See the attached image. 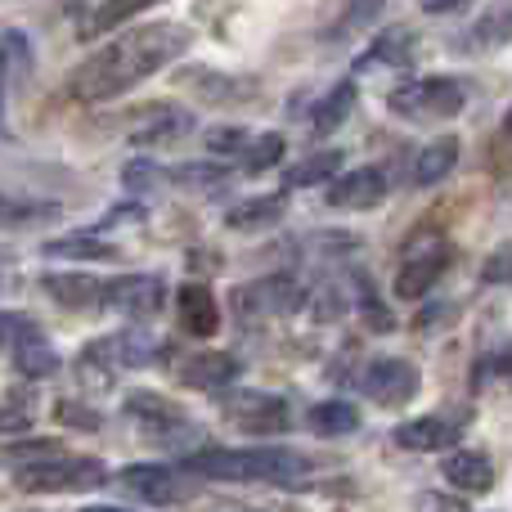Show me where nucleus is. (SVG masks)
<instances>
[{
	"mask_svg": "<svg viewBox=\"0 0 512 512\" xmlns=\"http://www.w3.org/2000/svg\"><path fill=\"white\" fill-rule=\"evenodd\" d=\"M360 310H364V319H369V328H391L387 306H378V297H373V288L364 279H360Z\"/></svg>",
	"mask_w": 512,
	"mask_h": 512,
	"instance_id": "4c0bfd02",
	"label": "nucleus"
},
{
	"mask_svg": "<svg viewBox=\"0 0 512 512\" xmlns=\"http://www.w3.org/2000/svg\"><path fill=\"white\" fill-rule=\"evenodd\" d=\"M194 131V113L180 104H149L131 117V131L126 140L131 144H176L180 135Z\"/></svg>",
	"mask_w": 512,
	"mask_h": 512,
	"instance_id": "f8f14e48",
	"label": "nucleus"
},
{
	"mask_svg": "<svg viewBox=\"0 0 512 512\" xmlns=\"http://www.w3.org/2000/svg\"><path fill=\"white\" fill-rule=\"evenodd\" d=\"M189 50V27L180 23H149V27H131L126 36H117L113 45L95 50L77 72H72V95L95 104V99H113L122 90L140 86L144 77L162 72L171 59Z\"/></svg>",
	"mask_w": 512,
	"mask_h": 512,
	"instance_id": "f257e3e1",
	"label": "nucleus"
},
{
	"mask_svg": "<svg viewBox=\"0 0 512 512\" xmlns=\"http://www.w3.org/2000/svg\"><path fill=\"white\" fill-rule=\"evenodd\" d=\"M391 113L409 117V122H441V117L463 113L468 104V86L454 77H418L391 90Z\"/></svg>",
	"mask_w": 512,
	"mask_h": 512,
	"instance_id": "20e7f679",
	"label": "nucleus"
},
{
	"mask_svg": "<svg viewBox=\"0 0 512 512\" xmlns=\"http://www.w3.org/2000/svg\"><path fill=\"white\" fill-rule=\"evenodd\" d=\"M122 180H126V189H135V194H144V189H153V185H167L171 176H167V171H162V167H153V162L135 158V162H126Z\"/></svg>",
	"mask_w": 512,
	"mask_h": 512,
	"instance_id": "c9c22d12",
	"label": "nucleus"
},
{
	"mask_svg": "<svg viewBox=\"0 0 512 512\" xmlns=\"http://www.w3.org/2000/svg\"><path fill=\"white\" fill-rule=\"evenodd\" d=\"M414 59V32L409 27H387V32L373 41V50L360 59V68H405V63Z\"/></svg>",
	"mask_w": 512,
	"mask_h": 512,
	"instance_id": "a878e982",
	"label": "nucleus"
},
{
	"mask_svg": "<svg viewBox=\"0 0 512 512\" xmlns=\"http://www.w3.org/2000/svg\"><path fill=\"white\" fill-rule=\"evenodd\" d=\"M176 315H180V328L194 337H212L221 328V306H216L207 283H185L176 292Z\"/></svg>",
	"mask_w": 512,
	"mask_h": 512,
	"instance_id": "f3484780",
	"label": "nucleus"
},
{
	"mask_svg": "<svg viewBox=\"0 0 512 512\" xmlns=\"http://www.w3.org/2000/svg\"><path fill=\"white\" fill-rule=\"evenodd\" d=\"M382 9H387V0H346V9H342V18L333 23V41H351V36H360V32H369L373 23L382 18Z\"/></svg>",
	"mask_w": 512,
	"mask_h": 512,
	"instance_id": "cd10ccee",
	"label": "nucleus"
},
{
	"mask_svg": "<svg viewBox=\"0 0 512 512\" xmlns=\"http://www.w3.org/2000/svg\"><path fill=\"white\" fill-rule=\"evenodd\" d=\"M203 144H207L212 153H221V158H248L252 135L243 131V126H221V131H207Z\"/></svg>",
	"mask_w": 512,
	"mask_h": 512,
	"instance_id": "473e14b6",
	"label": "nucleus"
},
{
	"mask_svg": "<svg viewBox=\"0 0 512 512\" xmlns=\"http://www.w3.org/2000/svg\"><path fill=\"white\" fill-rule=\"evenodd\" d=\"M167 301V288H162L158 274H122V279H108V297L104 306L117 310V315L131 319H153Z\"/></svg>",
	"mask_w": 512,
	"mask_h": 512,
	"instance_id": "9d476101",
	"label": "nucleus"
},
{
	"mask_svg": "<svg viewBox=\"0 0 512 512\" xmlns=\"http://www.w3.org/2000/svg\"><path fill=\"white\" fill-rule=\"evenodd\" d=\"M495 369H499V373H504V378H512V346H508V351H499Z\"/></svg>",
	"mask_w": 512,
	"mask_h": 512,
	"instance_id": "79ce46f5",
	"label": "nucleus"
},
{
	"mask_svg": "<svg viewBox=\"0 0 512 512\" xmlns=\"http://www.w3.org/2000/svg\"><path fill=\"white\" fill-rule=\"evenodd\" d=\"M450 265V243H445L441 230H418L414 239L405 243L400 252V265H396V297L405 301H418L436 288V279L445 274Z\"/></svg>",
	"mask_w": 512,
	"mask_h": 512,
	"instance_id": "39448f33",
	"label": "nucleus"
},
{
	"mask_svg": "<svg viewBox=\"0 0 512 512\" xmlns=\"http://www.w3.org/2000/svg\"><path fill=\"white\" fill-rule=\"evenodd\" d=\"M337 171H342V153L337 149H324L315 153V158L297 162V167L288 171V189H306V185H333Z\"/></svg>",
	"mask_w": 512,
	"mask_h": 512,
	"instance_id": "bb28decb",
	"label": "nucleus"
},
{
	"mask_svg": "<svg viewBox=\"0 0 512 512\" xmlns=\"http://www.w3.org/2000/svg\"><path fill=\"white\" fill-rule=\"evenodd\" d=\"M117 481L153 508H171L189 499V477L180 468H171V463H131V468H122Z\"/></svg>",
	"mask_w": 512,
	"mask_h": 512,
	"instance_id": "6e6552de",
	"label": "nucleus"
},
{
	"mask_svg": "<svg viewBox=\"0 0 512 512\" xmlns=\"http://www.w3.org/2000/svg\"><path fill=\"white\" fill-rule=\"evenodd\" d=\"M122 414L131 418V423H140V432L153 436V441H167V436L189 432L185 409H180L176 400H167V396H153V391H131L126 405H122Z\"/></svg>",
	"mask_w": 512,
	"mask_h": 512,
	"instance_id": "1a4fd4ad",
	"label": "nucleus"
},
{
	"mask_svg": "<svg viewBox=\"0 0 512 512\" xmlns=\"http://www.w3.org/2000/svg\"><path fill=\"white\" fill-rule=\"evenodd\" d=\"M418 512H472L468 508V495H445V490H427L418 499Z\"/></svg>",
	"mask_w": 512,
	"mask_h": 512,
	"instance_id": "e433bc0d",
	"label": "nucleus"
},
{
	"mask_svg": "<svg viewBox=\"0 0 512 512\" xmlns=\"http://www.w3.org/2000/svg\"><path fill=\"white\" fill-rule=\"evenodd\" d=\"M203 481H274L292 486L310 472V459L297 450H274V445H252V450H198L185 463Z\"/></svg>",
	"mask_w": 512,
	"mask_h": 512,
	"instance_id": "f03ea898",
	"label": "nucleus"
},
{
	"mask_svg": "<svg viewBox=\"0 0 512 512\" xmlns=\"http://www.w3.org/2000/svg\"><path fill=\"white\" fill-rule=\"evenodd\" d=\"M153 360V342L144 333H108L99 342L86 346L81 364L99 373H113V369H144Z\"/></svg>",
	"mask_w": 512,
	"mask_h": 512,
	"instance_id": "9b49d317",
	"label": "nucleus"
},
{
	"mask_svg": "<svg viewBox=\"0 0 512 512\" xmlns=\"http://www.w3.org/2000/svg\"><path fill=\"white\" fill-rule=\"evenodd\" d=\"M239 378V360L225 351H198L194 360L180 364V382L198 391H216V387H230Z\"/></svg>",
	"mask_w": 512,
	"mask_h": 512,
	"instance_id": "a211bd4d",
	"label": "nucleus"
},
{
	"mask_svg": "<svg viewBox=\"0 0 512 512\" xmlns=\"http://www.w3.org/2000/svg\"><path fill=\"white\" fill-rule=\"evenodd\" d=\"M27 427V409L14 400H0V432H23Z\"/></svg>",
	"mask_w": 512,
	"mask_h": 512,
	"instance_id": "a19ab883",
	"label": "nucleus"
},
{
	"mask_svg": "<svg viewBox=\"0 0 512 512\" xmlns=\"http://www.w3.org/2000/svg\"><path fill=\"white\" fill-rule=\"evenodd\" d=\"M221 414L230 418L234 427L252 436H279L288 432V400L270 396V391H252V387H234L221 396Z\"/></svg>",
	"mask_w": 512,
	"mask_h": 512,
	"instance_id": "423d86ee",
	"label": "nucleus"
},
{
	"mask_svg": "<svg viewBox=\"0 0 512 512\" xmlns=\"http://www.w3.org/2000/svg\"><path fill=\"white\" fill-rule=\"evenodd\" d=\"M14 364H18V373H23V378H45V373L59 369V355L45 346V337H36V342L18 346V351H14Z\"/></svg>",
	"mask_w": 512,
	"mask_h": 512,
	"instance_id": "c756f323",
	"label": "nucleus"
},
{
	"mask_svg": "<svg viewBox=\"0 0 512 512\" xmlns=\"http://www.w3.org/2000/svg\"><path fill=\"white\" fill-rule=\"evenodd\" d=\"M459 167V140L454 135H441V140H432L423 153L414 158V185L418 189H432L441 185L450 171Z\"/></svg>",
	"mask_w": 512,
	"mask_h": 512,
	"instance_id": "aec40b11",
	"label": "nucleus"
},
{
	"mask_svg": "<svg viewBox=\"0 0 512 512\" xmlns=\"http://www.w3.org/2000/svg\"><path fill=\"white\" fill-rule=\"evenodd\" d=\"M355 108V81H337L315 108H310V135H333Z\"/></svg>",
	"mask_w": 512,
	"mask_h": 512,
	"instance_id": "5701e85b",
	"label": "nucleus"
},
{
	"mask_svg": "<svg viewBox=\"0 0 512 512\" xmlns=\"http://www.w3.org/2000/svg\"><path fill=\"white\" fill-rule=\"evenodd\" d=\"M41 328L32 324L27 315H14V310H0V351H18V346L36 342Z\"/></svg>",
	"mask_w": 512,
	"mask_h": 512,
	"instance_id": "7c9ffc66",
	"label": "nucleus"
},
{
	"mask_svg": "<svg viewBox=\"0 0 512 512\" xmlns=\"http://www.w3.org/2000/svg\"><path fill=\"white\" fill-rule=\"evenodd\" d=\"M387 198V176L378 167H355L328 185V207L337 212H369Z\"/></svg>",
	"mask_w": 512,
	"mask_h": 512,
	"instance_id": "ddd939ff",
	"label": "nucleus"
},
{
	"mask_svg": "<svg viewBox=\"0 0 512 512\" xmlns=\"http://www.w3.org/2000/svg\"><path fill=\"white\" fill-rule=\"evenodd\" d=\"M306 427L319 441H342V436L360 432V409L351 400H324V405H315L306 414Z\"/></svg>",
	"mask_w": 512,
	"mask_h": 512,
	"instance_id": "6ab92c4d",
	"label": "nucleus"
},
{
	"mask_svg": "<svg viewBox=\"0 0 512 512\" xmlns=\"http://www.w3.org/2000/svg\"><path fill=\"white\" fill-rule=\"evenodd\" d=\"M81 512H131V508H113V504H86Z\"/></svg>",
	"mask_w": 512,
	"mask_h": 512,
	"instance_id": "37998d69",
	"label": "nucleus"
},
{
	"mask_svg": "<svg viewBox=\"0 0 512 512\" xmlns=\"http://www.w3.org/2000/svg\"><path fill=\"white\" fill-rule=\"evenodd\" d=\"M50 261H113L117 248L108 239H99L95 230L90 234H63V239H50L41 248Z\"/></svg>",
	"mask_w": 512,
	"mask_h": 512,
	"instance_id": "b1692460",
	"label": "nucleus"
},
{
	"mask_svg": "<svg viewBox=\"0 0 512 512\" xmlns=\"http://www.w3.org/2000/svg\"><path fill=\"white\" fill-rule=\"evenodd\" d=\"M463 436V427L454 418L441 414H423V418H409V423L396 427V445L400 450H414V454H436V450H454Z\"/></svg>",
	"mask_w": 512,
	"mask_h": 512,
	"instance_id": "4468645a",
	"label": "nucleus"
},
{
	"mask_svg": "<svg viewBox=\"0 0 512 512\" xmlns=\"http://www.w3.org/2000/svg\"><path fill=\"white\" fill-rule=\"evenodd\" d=\"M158 5V0H104V5L90 14L86 23V36H99V32H113V27H122L131 14H140V9Z\"/></svg>",
	"mask_w": 512,
	"mask_h": 512,
	"instance_id": "c85d7f7f",
	"label": "nucleus"
},
{
	"mask_svg": "<svg viewBox=\"0 0 512 512\" xmlns=\"http://www.w3.org/2000/svg\"><path fill=\"white\" fill-rule=\"evenodd\" d=\"M360 387H364V396H369L373 405L400 409V405H409V400L418 396L423 378H418V369L409 360H396V355H387V360H373L369 369L360 373Z\"/></svg>",
	"mask_w": 512,
	"mask_h": 512,
	"instance_id": "0eeeda50",
	"label": "nucleus"
},
{
	"mask_svg": "<svg viewBox=\"0 0 512 512\" xmlns=\"http://www.w3.org/2000/svg\"><path fill=\"white\" fill-rule=\"evenodd\" d=\"M243 310H252V315H274V310H288L292 301H297V288H292L288 279H261L252 283V288H243L239 297Z\"/></svg>",
	"mask_w": 512,
	"mask_h": 512,
	"instance_id": "393cba45",
	"label": "nucleus"
},
{
	"mask_svg": "<svg viewBox=\"0 0 512 512\" xmlns=\"http://www.w3.org/2000/svg\"><path fill=\"white\" fill-rule=\"evenodd\" d=\"M279 158H283V135H256L248 158H243V167L248 171H270Z\"/></svg>",
	"mask_w": 512,
	"mask_h": 512,
	"instance_id": "f704fd0d",
	"label": "nucleus"
},
{
	"mask_svg": "<svg viewBox=\"0 0 512 512\" xmlns=\"http://www.w3.org/2000/svg\"><path fill=\"white\" fill-rule=\"evenodd\" d=\"M54 418H72V427H81V432H95V427H99V414H90V409L72 405V400L54 405Z\"/></svg>",
	"mask_w": 512,
	"mask_h": 512,
	"instance_id": "58836bf2",
	"label": "nucleus"
},
{
	"mask_svg": "<svg viewBox=\"0 0 512 512\" xmlns=\"http://www.w3.org/2000/svg\"><path fill=\"white\" fill-rule=\"evenodd\" d=\"M41 288L68 310H99L108 297V279L95 274H45Z\"/></svg>",
	"mask_w": 512,
	"mask_h": 512,
	"instance_id": "dca6fc26",
	"label": "nucleus"
},
{
	"mask_svg": "<svg viewBox=\"0 0 512 512\" xmlns=\"http://www.w3.org/2000/svg\"><path fill=\"white\" fill-rule=\"evenodd\" d=\"M32 81V41L18 27L0 32V86L23 90Z\"/></svg>",
	"mask_w": 512,
	"mask_h": 512,
	"instance_id": "412c9836",
	"label": "nucleus"
},
{
	"mask_svg": "<svg viewBox=\"0 0 512 512\" xmlns=\"http://www.w3.org/2000/svg\"><path fill=\"white\" fill-rule=\"evenodd\" d=\"M104 463L90 459V454H50V459H36V463H23L14 472L18 490L27 495H68V490H95L104 486Z\"/></svg>",
	"mask_w": 512,
	"mask_h": 512,
	"instance_id": "7ed1b4c3",
	"label": "nucleus"
},
{
	"mask_svg": "<svg viewBox=\"0 0 512 512\" xmlns=\"http://www.w3.org/2000/svg\"><path fill=\"white\" fill-rule=\"evenodd\" d=\"M0 131H5V86H0Z\"/></svg>",
	"mask_w": 512,
	"mask_h": 512,
	"instance_id": "c03bdc74",
	"label": "nucleus"
},
{
	"mask_svg": "<svg viewBox=\"0 0 512 512\" xmlns=\"http://www.w3.org/2000/svg\"><path fill=\"white\" fill-rule=\"evenodd\" d=\"M171 185H189V189H212L225 180V167H212V162H189V167L167 171Z\"/></svg>",
	"mask_w": 512,
	"mask_h": 512,
	"instance_id": "72a5a7b5",
	"label": "nucleus"
},
{
	"mask_svg": "<svg viewBox=\"0 0 512 512\" xmlns=\"http://www.w3.org/2000/svg\"><path fill=\"white\" fill-rule=\"evenodd\" d=\"M472 41H477V45H504V41H512V5H495V9H490V14L477 23Z\"/></svg>",
	"mask_w": 512,
	"mask_h": 512,
	"instance_id": "2f4dec72",
	"label": "nucleus"
},
{
	"mask_svg": "<svg viewBox=\"0 0 512 512\" xmlns=\"http://www.w3.org/2000/svg\"><path fill=\"white\" fill-rule=\"evenodd\" d=\"M441 472L459 495H486V490L495 486V463L481 450H459V445H454V450H445Z\"/></svg>",
	"mask_w": 512,
	"mask_h": 512,
	"instance_id": "2eb2a0df",
	"label": "nucleus"
},
{
	"mask_svg": "<svg viewBox=\"0 0 512 512\" xmlns=\"http://www.w3.org/2000/svg\"><path fill=\"white\" fill-rule=\"evenodd\" d=\"M508 279H512V248L495 252L486 261V283H508Z\"/></svg>",
	"mask_w": 512,
	"mask_h": 512,
	"instance_id": "ea45409f",
	"label": "nucleus"
},
{
	"mask_svg": "<svg viewBox=\"0 0 512 512\" xmlns=\"http://www.w3.org/2000/svg\"><path fill=\"white\" fill-rule=\"evenodd\" d=\"M283 212H288V198L283 194H256V198H243L239 207H230L225 225L230 230H270Z\"/></svg>",
	"mask_w": 512,
	"mask_h": 512,
	"instance_id": "4be33fe9",
	"label": "nucleus"
}]
</instances>
